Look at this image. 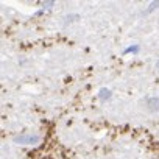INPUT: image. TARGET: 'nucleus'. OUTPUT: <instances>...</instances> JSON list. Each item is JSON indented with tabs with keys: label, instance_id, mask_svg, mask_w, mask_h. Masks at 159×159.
<instances>
[{
	"label": "nucleus",
	"instance_id": "f257e3e1",
	"mask_svg": "<svg viewBox=\"0 0 159 159\" xmlns=\"http://www.w3.org/2000/svg\"><path fill=\"white\" fill-rule=\"evenodd\" d=\"M41 137L38 134H17L14 137L16 143H22V145H36L39 143Z\"/></svg>",
	"mask_w": 159,
	"mask_h": 159
},
{
	"label": "nucleus",
	"instance_id": "f03ea898",
	"mask_svg": "<svg viewBox=\"0 0 159 159\" xmlns=\"http://www.w3.org/2000/svg\"><path fill=\"white\" fill-rule=\"evenodd\" d=\"M147 106L151 109V111H159V98H156V97H150V98H147Z\"/></svg>",
	"mask_w": 159,
	"mask_h": 159
},
{
	"label": "nucleus",
	"instance_id": "7ed1b4c3",
	"mask_svg": "<svg viewBox=\"0 0 159 159\" xmlns=\"http://www.w3.org/2000/svg\"><path fill=\"white\" fill-rule=\"evenodd\" d=\"M111 95H112V92H111L108 88H102V89L98 91V97H100V100H102V102H106Z\"/></svg>",
	"mask_w": 159,
	"mask_h": 159
},
{
	"label": "nucleus",
	"instance_id": "20e7f679",
	"mask_svg": "<svg viewBox=\"0 0 159 159\" xmlns=\"http://www.w3.org/2000/svg\"><path fill=\"white\" fill-rule=\"evenodd\" d=\"M139 50H140V47H139L137 44H134V45H129L128 48H125L122 53H123V55H129V53H139Z\"/></svg>",
	"mask_w": 159,
	"mask_h": 159
},
{
	"label": "nucleus",
	"instance_id": "39448f33",
	"mask_svg": "<svg viewBox=\"0 0 159 159\" xmlns=\"http://www.w3.org/2000/svg\"><path fill=\"white\" fill-rule=\"evenodd\" d=\"M156 8H159V2H151V3L147 7V10L143 11V16H145V14H150V13H153Z\"/></svg>",
	"mask_w": 159,
	"mask_h": 159
},
{
	"label": "nucleus",
	"instance_id": "423d86ee",
	"mask_svg": "<svg viewBox=\"0 0 159 159\" xmlns=\"http://www.w3.org/2000/svg\"><path fill=\"white\" fill-rule=\"evenodd\" d=\"M53 7H55L53 0H50V2H42V10H44V11H48V10L53 8Z\"/></svg>",
	"mask_w": 159,
	"mask_h": 159
},
{
	"label": "nucleus",
	"instance_id": "0eeeda50",
	"mask_svg": "<svg viewBox=\"0 0 159 159\" xmlns=\"http://www.w3.org/2000/svg\"><path fill=\"white\" fill-rule=\"evenodd\" d=\"M78 19H80V16H78V14H69V16H66V24H70V22L78 20Z\"/></svg>",
	"mask_w": 159,
	"mask_h": 159
},
{
	"label": "nucleus",
	"instance_id": "6e6552de",
	"mask_svg": "<svg viewBox=\"0 0 159 159\" xmlns=\"http://www.w3.org/2000/svg\"><path fill=\"white\" fill-rule=\"evenodd\" d=\"M156 67H157V69H159V61H157V62H156Z\"/></svg>",
	"mask_w": 159,
	"mask_h": 159
}]
</instances>
